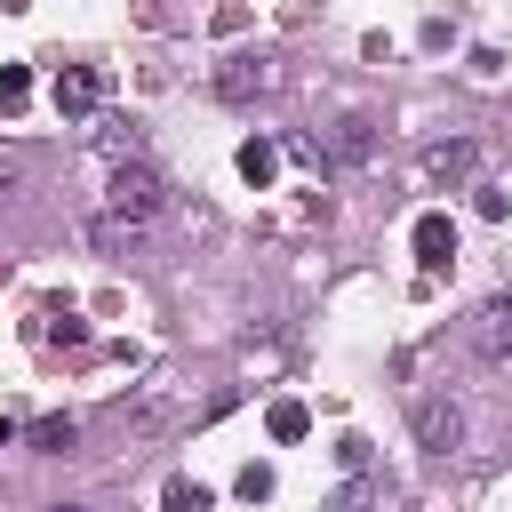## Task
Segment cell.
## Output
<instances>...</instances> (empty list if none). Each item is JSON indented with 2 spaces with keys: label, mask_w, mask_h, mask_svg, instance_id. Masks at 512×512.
Wrapping results in <instances>:
<instances>
[{
  "label": "cell",
  "mask_w": 512,
  "mask_h": 512,
  "mask_svg": "<svg viewBox=\"0 0 512 512\" xmlns=\"http://www.w3.org/2000/svg\"><path fill=\"white\" fill-rule=\"evenodd\" d=\"M160 192H168V184H160V168H152V160H120L104 200H112V216H136V224H152V216H160Z\"/></svg>",
  "instance_id": "cell-1"
},
{
  "label": "cell",
  "mask_w": 512,
  "mask_h": 512,
  "mask_svg": "<svg viewBox=\"0 0 512 512\" xmlns=\"http://www.w3.org/2000/svg\"><path fill=\"white\" fill-rule=\"evenodd\" d=\"M48 96H56V112H64V120H88V112L104 104V72H96V64H64Z\"/></svg>",
  "instance_id": "cell-2"
},
{
  "label": "cell",
  "mask_w": 512,
  "mask_h": 512,
  "mask_svg": "<svg viewBox=\"0 0 512 512\" xmlns=\"http://www.w3.org/2000/svg\"><path fill=\"white\" fill-rule=\"evenodd\" d=\"M472 352L480 360H512V296H488L472 312Z\"/></svg>",
  "instance_id": "cell-3"
},
{
  "label": "cell",
  "mask_w": 512,
  "mask_h": 512,
  "mask_svg": "<svg viewBox=\"0 0 512 512\" xmlns=\"http://www.w3.org/2000/svg\"><path fill=\"white\" fill-rule=\"evenodd\" d=\"M416 440H424L432 456H448V448L464 440V408H456V400H416Z\"/></svg>",
  "instance_id": "cell-4"
},
{
  "label": "cell",
  "mask_w": 512,
  "mask_h": 512,
  "mask_svg": "<svg viewBox=\"0 0 512 512\" xmlns=\"http://www.w3.org/2000/svg\"><path fill=\"white\" fill-rule=\"evenodd\" d=\"M472 160H480V144H472V136L424 144V176H432V184H464V176H472Z\"/></svg>",
  "instance_id": "cell-5"
},
{
  "label": "cell",
  "mask_w": 512,
  "mask_h": 512,
  "mask_svg": "<svg viewBox=\"0 0 512 512\" xmlns=\"http://www.w3.org/2000/svg\"><path fill=\"white\" fill-rule=\"evenodd\" d=\"M408 240H416V264H424V272L456 264V224H448L440 208H432V216H416V232H408Z\"/></svg>",
  "instance_id": "cell-6"
},
{
  "label": "cell",
  "mask_w": 512,
  "mask_h": 512,
  "mask_svg": "<svg viewBox=\"0 0 512 512\" xmlns=\"http://www.w3.org/2000/svg\"><path fill=\"white\" fill-rule=\"evenodd\" d=\"M272 88V72L256 64V56H224V72H216V96L224 104H248V96H264Z\"/></svg>",
  "instance_id": "cell-7"
},
{
  "label": "cell",
  "mask_w": 512,
  "mask_h": 512,
  "mask_svg": "<svg viewBox=\"0 0 512 512\" xmlns=\"http://www.w3.org/2000/svg\"><path fill=\"white\" fill-rule=\"evenodd\" d=\"M368 152H376V120H360V112H352V120H336V136H328V160L360 168Z\"/></svg>",
  "instance_id": "cell-8"
},
{
  "label": "cell",
  "mask_w": 512,
  "mask_h": 512,
  "mask_svg": "<svg viewBox=\"0 0 512 512\" xmlns=\"http://www.w3.org/2000/svg\"><path fill=\"white\" fill-rule=\"evenodd\" d=\"M232 168H240V184H256V192H264V184H272V176H280V152H272V144H264V136H248V144H240V160H232Z\"/></svg>",
  "instance_id": "cell-9"
},
{
  "label": "cell",
  "mask_w": 512,
  "mask_h": 512,
  "mask_svg": "<svg viewBox=\"0 0 512 512\" xmlns=\"http://www.w3.org/2000/svg\"><path fill=\"white\" fill-rule=\"evenodd\" d=\"M24 440H32L40 456H72V448H80V424H72V416H40Z\"/></svg>",
  "instance_id": "cell-10"
},
{
  "label": "cell",
  "mask_w": 512,
  "mask_h": 512,
  "mask_svg": "<svg viewBox=\"0 0 512 512\" xmlns=\"http://www.w3.org/2000/svg\"><path fill=\"white\" fill-rule=\"evenodd\" d=\"M88 240H96V248H112V256H128V248L144 240V224H136V216H96V224H88Z\"/></svg>",
  "instance_id": "cell-11"
},
{
  "label": "cell",
  "mask_w": 512,
  "mask_h": 512,
  "mask_svg": "<svg viewBox=\"0 0 512 512\" xmlns=\"http://www.w3.org/2000/svg\"><path fill=\"white\" fill-rule=\"evenodd\" d=\"M160 504H168V512H216V496H208L200 480H168V488H160Z\"/></svg>",
  "instance_id": "cell-12"
},
{
  "label": "cell",
  "mask_w": 512,
  "mask_h": 512,
  "mask_svg": "<svg viewBox=\"0 0 512 512\" xmlns=\"http://www.w3.org/2000/svg\"><path fill=\"white\" fill-rule=\"evenodd\" d=\"M304 432H312L304 400H272V440H304Z\"/></svg>",
  "instance_id": "cell-13"
},
{
  "label": "cell",
  "mask_w": 512,
  "mask_h": 512,
  "mask_svg": "<svg viewBox=\"0 0 512 512\" xmlns=\"http://www.w3.org/2000/svg\"><path fill=\"white\" fill-rule=\"evenodd\" d=\"M368 496H376V488H368V464H352V480L328 496V512H368Z\"/></svg>",
  "instance_id": "cell-14"
},
{
  "label": "cell",
  "mask_w": 512,
  "mask_h": 512,
  "mask_svg": "<svg viewBox=\"0 0 512 512\" xmlns=\"http://www.w3.org/2000/svg\"><path fill=\"white\" fill-rule=\"evenodd\" d=\"M24 96H32L24 64H0V112H24Z\"/></svg>",
  "instance_id": "cell-15"
},
{
  "label": "cell",
  "mask_w": 512,
  "mask_h": 512,
  "mask_svg": "<svg viewBox=\"0 0 512 512\" xmlns=\"http://www.w3.org/2000/svg\"><path fill=\"white\" fill-rule=\"evenodd\" d=\"M264 496H272V464H248L240 472V504H264Z\"/></svg>",
  "instance_id": "cell-16"
},
{
  "label": "cell",
  "mask_w": 512,
  "mask_h": 512,
  "mask_svg": "<svg viewBox=\"0 0 512 512\" xmlns=\"http://www.w3.org/2000/svg\"><path fill=\"white\" fill-rule=\"evenodd\" d=\"M16 184H24V160H16V152H0V200H8Z\"/></svg>",
  "instance_id": "cell-17"
},
{
  "label": "cell",
  "mask_w": 512,
  "mask_h": 512,
  "mask_svg": "<svg viewBox=\"0 0 512 512\" xmlns=\"http://www.w3.org/2000/svg\"><path fill=\"white\" fill-rule=\"evenodd\" d=\"M8 440H16V416H0V448H8Z\"/></svg>",
  "instance_id": "cell-18"
},
{
  "label": "cell",
  "mask_w": 512,
  "mask_h": 512,
  "mask_svg": "<svg viewBox=\"0 0 512 512\" xmlns=\"http://www.w3.org/2000/svg\"><path fill=\"white\" fill-rule=\"evenodd\" d=\"M48 512H80V504H48Z\"/></svg>",
  "instance_id": "cell-19"
}]
</instances>
